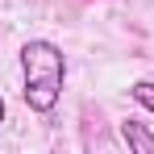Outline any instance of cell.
Listing matches in <instances>:
<instances>
[{
	"mask_svg": "<svg viewBox=\"0 0 154 154\" xmlns=\"http://www.w3.org/2000/svg\"><path fill=\"white\" fill-rule=\"evenodd\" d=\"M17 58H21V79H25V88H21L25 104L33 112H50L58 104V96H63L67 54L58 50L54 42H46V38H29Z\"/></svg>",
	"mask_w": 154,
	"mask_h": 154,
	"instance_id": "obj_1",
	"label": "cell"
},
{
	"mask_svg": "<svg viewBox=\"0 0 154 154\" xmlns=\"http://www.w3.org/2000/svg\"><path fill=\"white\" fill-rule=\"evenodd\" d=\"M121 137H125V146L133 154H154V133L142 121H121Z\"/></svg>",
	"mask_w": 154,
	"mask_h": 154,
	"instance_id": "obj_2",
	"label": "cell"
},
{
	"mask_svg": "<svg viewBox=\"0 0 154 154\" xmlns=\"http://www.w3.org/2000/svg\"><path fill=\"white\" fill-rule=\"evenodd\" d=\"M129 96H133V100L142 104L146 112H154V79H137V83L129 88Z\"/></svg>",
	"mask_w": 154,
	"mask_h": 154,
	"instance_id": "obj_3",
	"label": "cell"
},
{
	"mask_svg": "<svg viewBox=\"0 0 154 154\" xmlns=\"http://www.w3.org/2000/svg\"><path fill=\"white\" fill-rule=\"evenodd\" d=\"M0 125H4V96H0Z\"/></svg>",
	"mask_w": 154,
	"mask_h": 154,
	"instance_id": "obj_4",
	"label": "cell"
}]
</instances>
